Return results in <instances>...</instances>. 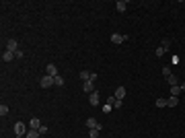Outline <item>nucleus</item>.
Returning <instances> with one entry per match:
<instances>
[{
  "mask_svg": "<svg viewBox=\"0 0 185 138\" xmlns=\"http://www.w3.org/2000/svg\"><path fill=\"white\" fill-rule=\"evenodd\" d=\"M82 91L86 93V95H91V93H95L97 89H95V82H91V81H86L84 85H82Z\"/></svg>",
  "mask_w": 185,
  "mask_h": 138,
  "instance_id": "6",
  "label": "nucleus"
},
{
  "mask_svg": "<svg viewBox=\"0 0 185 138\" xmlns=\"http://www.w3.org/2000/svg\"><path fill=\"white\" fill-rule=\"evenodd\" d=\"M167 82H169L171 87H177V85H179V79H177V74H171V76L167 79Z\"/></svg>",
  "mask_w": 185,
  "mask_h": 138,
  "instance_id": "14",
  "label": "nucleus"
},
{
  "mask_svg": "<svg viewBox=\"0 0 185 138\" xmlns=\"http://www.w3.org/2000/svg\"><path fill=\"white\" fill-rule=\"evenodd\" d=\"M54 85H56V87H62V85H64V79H62V76H54Z\"/></svg>",
  "mask_w": 185,
  "mask_h": 138,
  "instance_id": "21",
  "label": "nucleus"
},
{
  "mask_svg": "<svg viewBox=\"0 0 185 138\" xmlns=\"http://www.w3.org/2000/svg\"><path fill=\"white\" fill-rule=\"evenodd\" d=\"M45 72L49 74V76H58V66H56V64H47Z\"/></svg>",
  "mask_w": 185,
  "mask_h": 138,
  "instance_id": "8",
  "label": "nucleus"
},
{
  "mask_svg": "<svg viewBox=\"0 0 185 138\" xmlns=\"http://www.w3.org/2000/svg\"><path fill=\"white\" fill-rule=\"evenodd\" d=\"M25 54H23V50H19V52H14V58H23Z\"/></svg>",
  "mask_w": 185,
  "mask_h": 138,
  "instance_id": "26",
  "label": "nucleus"
},
{
  "mask_svg": "<svg viewBox=\"0 0 185 138\" xmlns=\"http://www.w3.org/2000/svg\"><path fill=\"white\" fill-rule=\"evenodd\" d=\"M39 134H47V126H41V128H39Z\"/></svg>",
  "mask_w": 185,
  "mask_h": 138,
  "instance_id": "28",
  "label": "nucleus"
},
{
  "mask_svg": "<svg viewBox=\"0 0 185 138\" xmlns=\"http://www.w3.org/2000/svg\"><path fill=\"white\" fill-rule=\"evenodd\" d=\"M161 47L165 50V52H169V47H171V39H162V41H161Z\"/></svg>",
  "mask_w": 185,
  "mask_h": 138,
  "instance_id": "18",
  "label": "nucleus"
},
{
  "mask_svg": "<svg viewBox=\"0 0 185 138\" xmlns=\"http://www.w3.org/2000/svg\"><path fill=\"white\" fill-rule=\"evenodd\" d=\"M12 58H14V54H12V52H6V50H4V54H2V60H4V62H11Z\"/></svg>",
  "mask_w": 185,
  "mask_h": 138,
  "instance_id": "15",
  "label": "nucleus"
},
{
  "mask_svg": "<svg viewBox=\"0 0 185 138\" xmlns=\"http://www.w3.org/2000/svg\"><path fill=\"white\" fill-rule=\"evenodd\" d=\"M126 39H127V35H119V33H113V35H111V41H113V43H117V46H119V43H124Z\"/></svg>",
  "mask_w": 185,
  "mask_h": 138,
  "instance_id": "7",
  "label": "nucleus"
},
{
  "mask_svg": "<svg viewBox=\"0 0 185 138\" xmlns=\"http://www.w3.org/2000/svg\"><path fill=\"white\" fill-rule=\"evenodd\" d=\"M179 105V97H169L167 99V107H177Z\"/></svg>",
  "mask_w": 185,
  "mask_h": 138,
  "instance_id": "12",
  "label": "nucleus"
},
{
  "mask_svg": "<svg viewBox=\"0 0 185 138\" xmlns=\"http://www.w3.org/2000/svg\"><path fill=\"white\" fill-rule=\"evenodd\" d=\"M171 74H173V72L169 70V66H165V68H162V76H165V79H169Z\"/></svg>",
  "mask_w": 185,
  "mask_h": 138,
  "instance_id": "23",
  "label": "nucleus"
},
{
  "mask_svg": "<svg viewBox=\"0 0 185 138\" xmlns=\"http://www.w3.org/2000/svg\"><path fill=\"white\" fill-rule=\"evenodd\" d=\"M6 52H12V54L19 52V41H17V39H8V41H6Z\"/></svg>",
  "mask_w": 185,
  "mask_h": 138,
  "instance_id": "4",
  "label": "nucleus"
},
{
  "mask_svg": "<svg viewBox=\"0 0 185 138\" xmlns=\"http://www.w3.org/2000/svg\"><path fill=\"white\" fill-rule=\"evenodd\" d=\"M154 105H156V107H167V99H162V97H158V99L154 101Z\"/></svg>",
  "mask_w": 185,
  "mask_h": 138,
  "instance_id": "19",
  "label": "nucleus"
},
{
  "mask_svg": "<svg viewBox=\"0 0 185 138\" xmlns=\"http://www.w3.org/2000/svg\"><path fill=\"white\" fill-rule=\"evenodd\" d=\"M119 99H115V95H111V97H107V105H111V107H115V103Z\"/></svg>",
  "mask_w": 185,
  "mask_h": 138,
  "instance_id": "20",
  "label": "nucleus"
},
{
  "mask_svg": "<svg viewBox=\"0 0 185 138\" xmlns=\"http://www.w3.org/2000/svg\"><path fill=\"white\" fill-rule=\"evenodd\" d=\"M113 95H115V99L124 101V97H126V89H124V87H119V89H115V93H113Z\"/></svg>",
  "mask_w": 185,
  "mask_h": 138,
  "instance_id": "9",
  "label": "nucleus"
},
{
  "mask_svg": "<svg viewBox=\"0 0 185 138\" xmlns=\"http://www.w3.org/2000/svg\"><path fill=\"white\" fill-rule=\"evenodd\" d=\"M78 76H80L82 81L86 82V81H89V79H91V72H89V70H82V72H78Z\"/></svg>",
  "mask_w": 185,
  "mask_h": 138,
  "instance_id": "17",
  "label": "nucleus"
},
{
  "mask_svg": "<svg viewBox=\"0 0 185 138\" xmlns=\"http://www.w3.org/2000/svg\"><path fill=\"white\" fill-rule=\"evenodd\" d=\"M14 134H17V138H25L27 136V128H25L23 122H17V124H14Z\"/></svg>",
  "mask_w": 185,
  "mask_h": 138,
  "instance_id": "1",
  "label": "nucleus"
},
{
  "mask_svg": "<svg viewBox=\"0 0 185 138\" xmlns=\"http://www.w3.org/2000/svg\"><path fill=\"white\" fill-rule=\"evenodd\" d=\"M154 54H156V56H158V58H162V56H165V54H167V52H165L162 47H156V52H154Z\"/></svg>",
  "mask_w": 185,
  "mask_h": 138,
  "instance_id": "25",
  "label": "nucleus"
},
{
  "mask_svg": "<svg viewBox=\"0 0 185 138\" xmlns=\"http://www.w3.org/2000/svg\"><path fill=\"white\" fill-rule=\"evenodd\" d=\"M89 103H91V105H99V93H97V91L89 95Z\"/></svg>",
  "mask_w": 185,
  "mask_h": 138,
  "instance_id": "10",
  "label": "nucleus"
},
{
  "mask_svg": "<svg viewBox=\"0 0 185 138\" xmlns=\"http://www.w3.org/2000/svg\"><path fill=\"white\" fill-rule=\"evenodd\" d=\"M183 93V89H181V85H177V87H171V97H179Z\"/></svg>",
  "mask_w": 185,
  "mask_h": 138,
  "instance_id": "11",
  "label": "nucleus"
},
{
  "mask_svg": "<svg viewBox=\"0 0 185 138\" xmlns=\"http://www.w3.org/2000/svg\"><path fill=\"white\" fill-rule=\"evenodd\" d=\"M39 136H41V134H39V130H29L25 138H39Z\"/></svg>",
  "mask_w": 185,
  "mask_h": 138,
  "instance_id": "16",
  "label": "nucleus"
},
{
  "mask_svg": "<svg viewBox=\"0 0 185 138\" xmlns=\"http://www.w3.org/2000/svg\"><path fill=\"white\" fill-rule=\"evenodd\" d=\"M41 126H43V124H41L39 117H31V120H29V130H39Z\"/></svg>",
  "mask_w": 185,
  "mask_h": 138,
  "instance_id": "5",
  "label": "nucleus"
},
{
  "mask_svg": "<svg viewBox=\"0 0 185 138\" xmlns=\"http://www.w3.org/2000/svg\"><path fill=\"white\" fill-rule=\"evenodd\" d=\"M99 132L101 130H89V138H99Z\"/></svg>",
  "mask_w": 185,
  "mask_h": 138,
  "instance_id": "22",
  "label": "nucleus"
},
{
  "mask_svg": "<svg viewBox=\"0 0 185 138\" xmlns=\"http://www.w3.org/2000/svg\"><path fill=\"white\" fill-rule=\"evenodd\" d=\"M89 81H91V82L97 81V72H91V79H89Z\"/></svg>",
  "mask_w": 185,
  "mask_h": 138,
  "instance_id": "27",
  "label": "nucleus"
},
{
  "mask_svg": "<svg viewBox=\"0 0 185 138\" xmlns=\"http://www.w3.org/2000/svg\"><path fill=\"white\" fill-rule=\"evenodd\" d=\"M115 6H117V11H119V12H124L127 8V0H117Z\"/></svg>",
  "mask_w": 185,
  "mask_h": 138,
  "instance_id": "13",
  "label": "nucleus"
},
{
  "mask_svg": "<svg viewBox=\"0 0 185 138\" xmlns=\"http://www.w3.org/2000/svg\"><path fill=\"white\" fill-rule=\"evenodd\" d=\"M86 128H89V130H103V124L97 122L95 117H89V120H86Z\"/></svg>",
  "mask_w": 185,
  "mask_h": 138,
  "instance_id": "2",
  "label": "nucleus"
},
{
  "mask_svg": "<svg viewBox=\"0 0 185 138\" xmlns=\"http://www.w3.org/2000/svg\"><path fill=\"white\" fill-rule=\"evenodd\" d=\"M8 114V105H0V115H6Z\"/></svg>",
  "mask_w": 185,
  "mask_h": 138,
  "instance_id": "24",
  "label": "nucleus"
},
{
  "mask_svg": "<svg viewBox=\"0 0 185 138\" xmlns=\"http://www.w3.org/2000/svg\"><path fill=\"white\" fill-rule=\"evenodd\" d=\"M39 85H41V89H49V87H54V76L45 74V76L39 81Z\"/></svg>",
  "mask_w": 185,
  "mask_h": 138,
  "instance_id": "3",
  "label": "nucleus"
}]
</instances>
